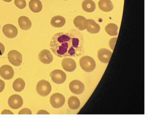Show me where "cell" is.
Instances as JSON below:
<instances>
[{
	"label": "cell",
	"instance_id": "6da1fadb",
	"mask_svg": "<svg viewBox=\"0 0 148 118\" xmlns=\"http://www.w3.org/2000/svg\"><path fill=\"white\" fill-rule=\"evenodd\" d=\"M50 46L52 52L59 57L79 55L83 47V39L81 34L75 31L60 32L54 34Z\"/></svg>",
	"mask_w": 148,
	"mask_h": 118
},
{
	"label": "cell",
	"instance_id": "7a4b0ae2",
	"mask_svg": "<svg viewBox=\"0 0 148 118\" xmlns=\"http://www.w3.org/2000/svg\"><path fill=\"white\" fill-rule=\"evenodd\" d=\"M82 69L86 72H92L96 67V63L94 59L89 56H83L79 60Z\"/></svg>",
	"mask_w": 148,
	"mask_h": 118
},
{
	"label": "cell",
	"instance_id": "3957f363",
	"mask_svg": "<svg viewBox=\"0 0 148 118\" xmlns=\"http://www.w3.org/2000/svg\"><path fill=\"white\" fill-rule=\"evenodd\" d=\"M52 91L51 84L46 80H41L36 86V91L42 97H47Z\"/></svg>",
	"mask_w": 148,
	"mask_h": 118
},
{
	"label": "cell",
	"instance_id": "277c9868",
	"mask_svg": "<svg viewBox=\"0 0 148 118\" xmlns=\"http://www.w3.org/2000/svg\"><path fill=\"white\" fill-rule=\"evenodd\" d=\"M65 97L60 93H54L50 98V103L52 107L58 109L62 107L65 103Z\"/></svg>",
	"mask_w": 148,
	"mask_h": 118
},
{
	"label": "cell",
	"instance_id": "5b68a950",
	"mask_svg": "<svg viewBox=\"0 0 148 118\" xmlns=\"http://www.w3.org/2000/svg\"><path fill=\"white\" fill-rule=\"evenodd\" d=\"M8 59L12 64L18 67L22 62V56L18 51L12 50L8 53Z\"/></svg>",
	"mask_w": 148,
	"mask_h": 118
},
{
	"label": "cell",
	"instance_id": "8992f818",
	"mask_svg": "<svg viewBox=\"0 0 148 118\" xmlns=\"http://www.w3.org/2000/svg\"><path fill=\"white\" fill-rule=\"evenodd\" d=\"M50 77L52 81L57 84H61L66 80V74L61 70L56 69L50 73Z\"/></svg>",
	"mask_w": 148,
	"mask_h": 118
},
{
	"label": "cell",
	"instance_id": "52a82bcc",
	"mask_svg": "<svg viewBox=\"0 0 148 118\" xmlns=\"http://www.w3.org/2000/svg\"><path fill=\"white\" fill-rule=\"evenodd\" d=\"M69 89L75 94H81L85 90L84 84L79 80H74L69 84Z\"/></svg>",
	"mask_w": 148,
	"mask_h": 118
},
{
	"label": "cell",
	"instance_id": "ba28073f",
	"mask_svg": "<svg viewBox=\"0 0 148 118\" xmlns=\"http://www.w3.org/2000/svg\"><path fill=\"white\" fill-rule=\"evenodd\" d=\"M8 104L11 108L14 109H17L23 105V100L20 95L14 94L9 98L8 100Z\"/></svg>",
	"mask_w": 148,
	"mask_h": 118
},
{
	"label": "cell",
	"instance_id": "9c48e42d",
	"mask_svg": "<svg viewBox=\"0 0 148 118\" xmlns=\"http://www.w3.org/2000/svg\"><path fill=\"white\" fill-rule=\"evenodd\" d=\"M3 33L8 38H14L18 34V30L11 24H7L3 27Z\"/></svg>",
	"mask_w": 148,
	"mask_h": 118
},
{
	"label": "cell",
	"instance_id": "30bf717a",
	"mask_svg": "<svg viewBox=\"0 0 148 118\" xmlns=\"http://www.w3.org/2000/svg\"><path fill=\"white\" fill-rule=\"evenodd\" d=\"M14 72L10 66L4 65L0 68V75L5 80H10L14 77Z\"/></svg>",
	"mask_w": 148,
	"mask_h": 118
},
{
	"label": "cell",
	"instance_id": "8fae6325",
	"mask_svg": "<svg viewBox=\"0 0 148 118\" xmlns=\"http://www.w3.org/2000/svg\"><path fill=\"white\" fill-rule=\"evenodd\" d=\"M38 58L42 63L49 64L52 62L53 57L49 51L43 49L39 53Z\"/></svg>",
	"mask_w": 148,
	"mask_h": 118
},
{
	"label": "cell",
	"instance_id": "7c38bea8",
	"mask_svg": "<svg viewBox=\"0 0 148 118\" xmlns=\"http://www.w3.org/2000/svg\"><path fill=\"white\" fill-rule=\"evenodd\" d=\"M62 66L64 70L68 72H72L76 69L77 64L74 60L70 58H65L62 61Z\"/></svg>",
	"mask_w": 148,
	"mask_h": 118
},
{
	"label": "cell",
	"instance_id": "4fadbf2b",
	"mask_svg": "<svg viewBox=\"0 0 148 118\" xmlns=\"http://www.w3.org/2000/svg\"><path fill=\"white\" fill-rule=\"evenodd\" d=\"M112 55V52L106 48H101L98 51V58L101 63H108Z\"/></svg>",
	"mask_w": 148,
	"mask_h": 118
},
{
	"label": "cell",
	"instance_id": "5bb4252c",
	"mask_svg": "<svg viewBox=\"0 0 148 118\" xmlns=\"http://www.w3.org/2000/svg\"><path fill=\"white\" fill-rule=\"evenodd\" d=\"M74 26L77 28L80 31H84L87 28L88 21L84 17L82 16H78L74 19Z\"/></svg>",
	"mask_w": 148,
	"mask_h": 118
},
{
	"label": "cell",
	"instance_id": "9a60e30c",
	"mask_svg": "<svg viewBox=\"0 0 148 118\" xmlns=\"http://www.w3.org/2000/svg\"><path fill=\"white\" fill-rule=\"evenodd\" d=\"M87 21L88 25L86 29L89 33L95 34L99 32L101 30L100 26L94 20L88 19Z\"/></svg>",
	"mask_w": 148,
	"mask_h": 118
},
{
	"label": "cell",
	"instance_id": "2e32d148",
	"mask_svg": "<svg viewBox=\"0 0 148 118\" xmlns=\"http://www.w3.org/2000/svg\"><path fill=\"white\" fill-rule=\"evenodd\" d=\"M98 6L104 12H110L114 8L113 3L110 0H100L98 2Z\"/></svg>",
	"mask_w": 148,
	"mask_h": 118
},
{
	"label": "cell",
	"instance_id": "e0dca14e",
	"mask_svg": "<svg viewBox=\"0 0 148 118\" xmlns=\"http://www.w3.org/2000/svg\"><path fill=\"white\" fill-rule=\"evenodd\" d=\"M18 25L22 30H29L32 27V22L29 18L26 16H21L18 19Z\"/></svg>",
	"mask_w": 148,
	"mask_h": 118
},
{
	"label": "cell",
	"instance_id": "ac0fdd59",
	"mask_svg": "<svg viewBox=\"0 0 148 118\" xmlns=\"http://www.w3.org/2000/svg\"><path fill=\"white\" fill-rule=\"evenodd\" d=\"M66 23V19L61 16H56L52 17L51 24L53 27L61 28L64 26Z\"/></svg>",
	"mask_w": 148,
	"mask_h": 118
},
{
	"label": "cell",
	"instance_id": "d6986e66",
	"mask_svg": "<svg viewBox=\"0 0 148 118\" xmlns=\"http://www.w3.org/2000/svg\"><path fill=\"white\" fill-rule=\"evenodd\" d=\"M42 7V3L40 0H31L29 2V9L34 13L40 12Z\"/></svg>",
	"mask_w": 148,
	"mask_h": 118
},
{
	"label": "cell",
	"instance_id": "ffe728a7",
	"mask_svg": "<svg viewBox=\"0 0 148 118\" xmlns=\"http://www.w3.org/2000/svg\"><path fill=\"white\" fill-rule=\"evenodd\" d=\"M83 10L87 12H93L96 8L95 3L92 0H84L82 3Z\"/></svg>",
	"mask_w": 148,
	"mask_h": 118
},
{
	"label": "cell",
	"instance_id": "44dd1931",
	"mask_svg": "<svg viewBox=\"0 0 148 118\" xmlns=\"http://www.w3.org/2000/svg\"><path fill=\"white\" fill-rule=\"evenodd\" d=\"M80 100L76 97H71L68 99V104L72 110H77L80 106Z\"/></svg>",
	"mask_w": 148,
	"mask_h": 118
},
{
	"label": "cell",
	"instance_id": "7402d4cb",
	"mask_svg": "<svg viewBox=\"0 0 148 118\" xmlns=\"http://www.w3.org/2000/svg\"><path fill=\"white\" fill-rule=\"evenodd\" d=\"M105 30L110 36H116L118 34V27L114 23H109L107 25Z\"/></svg>",
	"mask_w": 148,
	"mask_h": 118
},
{
	"label": "cell",
	"instance_id": "603a6c76",
	"mask_svg": "<svg viewBox=\"0 0 148 118\" xmlns=\"http://www.w3.org/2000/svg\"><path fill=\"white\" fill-rule=\"evenodd\" d=\"M25 82L23 79H17L14 80L13 83V88L14 91L16 92H22L25 89Z\"/></svg>",
	"mask_w": 148,
	"mask_h": 118
},
{
	"label": "cell",
	"instance_id": "cb8c5ba5",
	"mask_svg": "<svg viewBox=\"0 0 148 118\" xmlns=\"http://www.w3.org/2000/svg\"><path fill=\"white\" fill-rule=\"evenodd\" d=\"M14 5L20 9H24L26 6L25 0H14Z\"/></svg>",
	"mask_w": 148,
	"mask_h": 118
},
{
	"label": "cell",
	"instance_id": "d4e9b609",
	"mask_svg": "<svg viewBox=\"0 0 148 118\" xmlns=\"http://www.w3.org/2000/svg\"><path fill=\"white\" fill-rule=\"evenodd\" d=\"M117 37H115V38H113L112 39L110 40L109 42V46L111 48L112 50H114V49L115 46V43H116V42L117 40Z\"/></svg>",
	"mask_w": 148,
	"mask_h": 118
},
{
	"label": "cell",
	"instance_id": "484cf974",
	"mask_svg": "<svg viewBox=\"0 0 148 118\" xmlns=\"http://www.w3.org/2000/svg\"><path fill=\"white\" fill-rule=\"evenodd\" d=\"M18 114H32V112L28 108H23L19 112Z\"/></svg>",
	"mask_w": 148,
	"mask_h": 118
},
{
	"label": "cell",
	"instance_id": "4316f807",
	"mask_svg": "<svg viewBox=\"0 0 148 118\" xmlns=\"http://www.w3.org/2000/svg\"><path fill=\"white\" fill-rule=\"evenodd\" d=\"M5 88V82L0 79V93L2 92Z\"/></svg>",
	"mask_w": 148,
	"mask_h": 118
},
{
	"label": "cell",
	"instance_id": "83f0119b",
	"mask_svg": "<svg viewBox=\"0 0 148 118\" xmlns=\"http://www.w3.org/2000/svg\"><path fill=\"white\" fill-rule=\"evenodd\" d=\"M5 51V46L2 43L0 42V56H2L4 53Z\"/></svg>",
	"mask_w": 148,
	"mask_h": 118
},
{
	"label": "cell",
	"instance_id": "f1b7e54d",
	"mask_svg": "<svg viewBox=\"0 0 148 118\" xmlns=\"http://www.w3.org/2000/svg\"><path fill=\"white\" fill-rule=\"evenodd\" d=\"M2 114H14V113L9 110H5L1 113Z\"/></svg>",
	"mask_w": 148,
	"mask_h": 118
},
{
	"label": "cell",
	"instance_id": "f546056e",
	"mask_svg": "<svg viewBox=\"0 0 148 118\" xmlns=\"http://www.w3.org/2000/svg\"><path fill=\"white\" fill-rule=\"evenodd\" d=\"M37 114H48V115L49 114V113L45 110H40L37 113Z\"/></svg>",
	"mask_w": 148,
	"mask_h": 118
},
{
	"label": "cell",
	"instance_id": "4dcf8cb0",
	"mask_svg": "<svg viewBox=\"0 0 148 118\" xmlns=\"http://www.w3.org/2000/svg\"><path fill=\"white\" fill-rule=\"evenodd\" d=\"M3 1L5 2H10L12 1V0H3Z\"/></svg>",
	"mask_w": 148,
	"mask_h": 118
},
{
	"label": "cell",
	"instance_id": "1f68e13d",
	"mask_svg": "<svg viewBox=\"0 0 148 118\" xmlns=\"http://www.w3.org/2000/svg\"><path fill=\"white\" fill-rule=\"evenodd\" d=\"M64 1H68V0H64Z\"/></svg>",
	"mask_w": 148,
	"mask_h": 118
},
{
	"label": "cell",
	"instance_id": "d6a6232c",
	"mask_svg": "<svg viewBox=\"0 0 148 118\" xmlns=\"http://www.w3.org/2000/svg\"><path fill=\"white\" fill-rule=\"evenodd\" d=\"M0 28H1V26H0Z\"/></svg>",
	"mask_w": 148,
	"mask_h": 118
}]
</instances>
